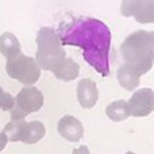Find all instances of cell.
Listing matches in <instances>:
<instances>
[{
	"instance_id": "3957f363",
	"label": "cell",
	"mask_w": 154,
	"mask_h": 154,
	"mask_svg": "<svg viewBox=\"0 0 154 154\" xmlns=\"http://www.w3.org/2000/svg\"><path fill=\"white\" fill-rule=\"evenodd\" d=\"M37 54L35 61L41 69L54 72L66 58L57 32L50 27H42L37 34Z\"/></svg>"
},
{
	"instance_id": "5bb4252c",
	"label": "cell",
	"mask_w": 154,
	"mask_h": 154,
	"mask_svg": "<svg viewBox=\"0 0 154 154\" xmlns=\"http://www.w3.org/2000/svg\"><path fill=\"white\" fill-rule=\"evenodd\" d=\"M107 116L114 122H122V120L127 119L130 116V111H128L127 101L125 100H116L108 104L106 108Z\"/></svg>"
},
{
	"instance_id": "8fae6325",
	"label": "cell",
	"mask_w": 154,
	"mask_h": 154,
	"mask_svg": "<svg viewBox=\"0 0 154 154\" xmlns=\"http://www.w3.org/2000/svg\"><path fill=\"white\" fill-rule=\"evenodd\" d=\"M0 53L7 60L14 58V57L19 56L22 53L20 43L12 32L5 31L0 35Z\"/></svg>"
},
{
	"instance_id": "7a4b0ae2",
	"label": "cell",
	"mask_w": 154,
	"mask_h": 154,
	"mask_svg": "<svg viewBox=\"0 0 154 154\" xmlns=\"http://www.w3.org/2000/svg\"><path fill=\"white\" fill-rule=\"evenodd\" d=\"M125 64L131 66L139 75H145L154 64V31H138L130 34L120 45Z\"/></svg>"
},
{
	"instance_id": "2e32d148",
	"label": "cell",
	"mask_w": 154,
	"mask_h": 154,
	"mask_svg": "<svg viewBox=\"0 0 154 154\" xmlns=\"http://www.w3.org/2000/svg\"><path fill=\"white\" fill-rule=\"evenodd\" d=\"M14 104H15V97L11 93L5 92L0 87V109H3V111H11Z\"/></svg>"
},
{
	"instance_id": "52a82bcc",
	"label": "cell",
	"mask_w": 154,
	"mask_h": 154,
	"mask_svg": "<svg viewBox=\"0 0 154 154\" xmlns=\"http://www.w3.org/2000/svg\"><path fill=\"white\" fill-rule=\"evenodd\" d=\"M122 14L134 16L139 23H154V2H123Z\"/></svg>"
},
{
	"instance_id": "8992f818",
	"label": "cell",
	"mask_w": 154,
	"mask_h": 154,
	"mask_svg": "<svg viewBox=\"0 0 154 154\" xmlns=\"http://www.w3.org/2000/svg\"><path fill=\"white\" fill-rule=\"evenodd\" d=\"M130 116H147L154 111V92L150 88L135 91L131 99L127 101Z\"/></svg>"
},
{
	"instance_id": "9a60e30c",
	"label": "cell",
	"mask_w": 154,
	"mask_h": 154,
	"mask_svg": "<svg viewBox=\"0 0 154 154\" xmlns=\"http://www.w3.org/2000/svg\"><path fill=\"white\" fill-rule=\"evenodd\" d=\"M24 125H26L24 119L23 120H10V122L5 125L4 130H3V134H5L8 141L19 142L20 141V135H22Z\"/></svg>"
},
{
	"instance_id": "e0dca14e",
	"label": "cell",
	"mask_w": 154,
	"mask_h": 154,
	"mask_svg": "<svg viewBox=\"0 0 154 154\" xmlns=\"http://www.w3.org/2000/svg\"><path fill=\"white\" fill-rule=\"evenodd\" d=\"M7 143H8V138L5 137V134L0 133V152H2V150L7 146Z\"/></svg>"
},
{
	"instance_id": "6da1fadb",
	"label": "cell",
	"mask_w": 154,
	"mask_h": 154,
	"mask_svg": "<svg viewBox=\"0 0 154 154\" xmlns=\"http://www.w3.org/2000/svg\"><path fill=\"white\" fill-rule=\"evenodd\" d=\"M61 45L77 46L84 51V60L103 77L109 75L111 31L104 22L95 18H81L64 22L58 27Z\"/></svg>"
},
{
	"instance_id": "7c38bea8",
	"label": "cell",
	"mask_w": 154,
	"mask_h": 154,
	"mask_svg": "<svg viewBox=\"0 0 154 154\" xmlns=\"http://www.w3.org/2000/svg\"><path fill=\"white\" fill-rule=\"evenodd\" d=\"M139 75L137 70H134L131 66L123 64L122 66L118 69V81L125 89L134 91L139 85Z\"/></svg>"
},
{
	"instance_id": "d6986e66",
	"label": "cell",
	"mask_w": 154,
	"mask_h": 154,
	"mask_svg": "<svg viewBox=\"0 0 154 154\" xmlns=\"http://www.w3.org/2000/svg\"><path fill=\"white\" fill-rule=\"evenodd\" d=\"M125 154H135V153H133V152H127V153H125Z\"/></svg>"
},
{
	"instance_id": "ac0fdd59",
	"label": "cell",
	"mask_w": 154,
	"mask_h": 154,
	"mask_svg": "<svg viewBox=\"0 0 154 154\" xmlns=\"http://www.w3.org/2000/svg\"><path fill=\"white\" fill-rule=\"evenodd\" d=\"M73 154H89V149L87 146H80L73 150Z\"/></svg>"
},
{
	"instance_id": "30bf717a",
	"label": "cell",
	"mask_w": 154,
	"mask_h": 154,
	"mask_svg": "<svg viewBox=\"0 0 154 154\" xmlns=\"http://www.w3.org/2000/svg\"><path fill=\"white\" fill-rule=\"evenodd\" d=\"M45 134H46V128L42 122H38V120H32V122L29 123L26 122L20 135V142L27 145L37 143L38 141H41L45 137Z\"/></svg>"
},
{
	"instance_id": "5b68a950",
	"label": "cell",
	"mask_w": 154,
	"mask_h": 154,
	"mask_svg": "<svg viewBox=\"0 0 154 154\" xmlns=\"http://www.w3.org/2000/svg\"><path fill=\"white\" fill-rule=\"evenodd\" d=\"M43 95L35 87H24L16 95L15 104L10 111L11 120H23L27 115L37 112L43 106Z\"/></svg>"
},
{
	"instance_id": "ba28073f",
	"label": "cell",
	"mask_w": 154,
	"mask_h": 154,
	"mask_svg": "<svg viewBox=\"0 0 154 154\" xmlns=\"http://www.w3.org/2000/svg\"><path fill=\"white\" fill-rule=\"evenodd\" d=\"M57 128L60 135L69 142H79L84 135V127L81 122L70 115H65L64 118H61Z\"/></svg>"
},
{
	"instance_id": "277c9868",
	"label": "cell",
	"mask_w": 154,
	"mask_h": 154,
	"mask_svg": "<svg viewBox=\"0 0 154 154\" xmlns=\"http://www.w3.org/2000/svg\"><path fill=\"white\" fill-rule=\"evenodd\" d=\"M5 70L11 79L22 82L26 87H32V84H35L41 77V68L38 66L35 58L27 57L22 53L7 60Z\"/></svg>"
},
{
	"instance_id": "4fadbf2b",
	"label": "cell",
	"mask_w": 154,
	"mask_h": 154,
	"mask_svg": "<svg viewBox=\"0 0 154 154\" xmlns=\"http://www.w3.org/2000/svg\"><path fill=\"white\" fill-rule=\"evenodd\" d=\"M79 72H80L79 64L73 61L72 58H68L66 57L53 73L58 80H62V81H72V80L77 79Z\"/></svg>"
},
{
	"instance_id": "9c48e42d",
	"label": "cell",
	"mask_w": 154,
	"mask_h": 154,
	"mask_svg": "<svg viewBox=\"0 0 154 154\" xmlns=\"http://www.w3.org/2000/svg\"><path fill=\"white\" fill-rule=\"evenodd\" d=\"M99 91L96 82L91 79H82L77 85V100L84 108H92L97 103Z\"/></svg>"
}]
</instances>
